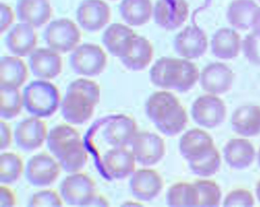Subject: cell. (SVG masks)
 Here are the masks:
<instances>
[{"label": "cell", "mask_w": 260, "mask_h": 207, "mask_svg": "<svg viewBox=\"0 0 260 207\" xmlns=\"http://www.w3.org/2000/svg\"><path fill=\"white\" fill-rule=\"evenodd\" d=\"M46 142L50 153L66 172H80L85 166L88 153L80 133L73 125L67 122L54 126L48 131Z\"/></svg>", "instance_id": "6da1fadb"}, {"label": "cell", "mask_w": 260, "mask_h": 207, "mask_svg": "<svg viewBox=\"0 0 260 207\" xmlns=\"http://www.w3.org/2000/svg\"><path fill=\"white\" fill-rule=\"evenodd\" d=\"M100 98V87L95 81L85 78L72 81L61 101L63 118L72 125L86 123L93 116Z\"/></svg>", "instance_id": "7a4b0ae2"}, {"label": "cell", "mask_w": 260, "mask_h": 207, "mask_svg": "<svg viewBox=\"0 0 260 207\" xmlns=\"http://www.w3.org/2000/svg\"><path fill=\"white\" fill-rule=\"evenodd\" d=\"M200 73L197 65L189 60L162 57L151 67L149 77L157 87L185 93L194 86Z\"/></svg>", "instance_id": "3957f363"}, {"label": "cell", "mask_w": 260, "mask_h": 207, "mask_svg": "<svg viewBox=\"0 0 260 207\" xmlns=\"http://www.w3.org/2000/svg\"><path fill=\"white\" fill-rule=\"evenodd\" d=\"M22 93L23 107L31 116L48 118L60 106L59 90L49 80L38 79L31 81L25 87Z\"/></svg>", "instance_id": "277c9868"}, {"label": "cell", "mask_w": 260, "mask_h": 207, "mask_svg": "<svg viewBox=\"0 0 260 207\" xmlns=\"http://www.w3.org/2000/svg\"><path fill=\"white\" fill-rule=\"evenodd\" d=\"M43 36L48 48L61 54L71 52L79 46L82 34L75 22L67 18H61L47 24Z\"/></svg>", "instance_id": "5b68a950"}, {"label": "cell", "mask_w": 260, "mask_h": 207, "mask_svg": "<svg viewBox=\"0 0 260 207\" xmlns=\"http://www.w3.org/2000/svg\"><path fill=\"white\" fill-rule=\"evenodd\" d=\"M107 63V56L99 45L84 43L78 46L69 57V64L76 74L93 77L101 74Z\"/></svg>", "instance_id": "8992f818"}, {"label": "cell", "mask_w": 260, "mask_h": 207, "mask_svg": "<svg viewBox=\"0 0 260 207\" xmlns=\"http://www.w3.org/2000/svg\"><path fill=\"white\" fill-rule=\"evenodd\" d=\"M59 192L63 202L76 206H88L97 193L93 179L81 171L69 174L61 182Z\"/></svg>", "instance_id": "52a82bcc"}, {"label": "cell", "mask_w": 260, "mask_h": 207, "mask_svg": "<svg viewBox=\"0 0 260 207\" xmlns=\"http://www.w3.org/2000/svg\"><path fill=\"white\" fill-rule=\"evenodd\" d=\"M62 168L50 153L42 152L31 156L25 166L24 174L27 182L37 187H46L58 178Z\"/></svg>", "instance_id": "ba28073f"}, {"label": "cell", "mask_w": 260, "mask_h": 207, "mask_svg": "<svg viewBox=\"0 0 260 207\" xmlns=\"http://www.w3.org/2000/svg\"><path fill=\"white\" fill-rule=\"evenodd\" d=\"M190 113L198 125L206 129H213L224 122L227 108L224 102L218 95L207 93L193 101Z\"/></svg>", "instance_id": "9c48e42d"}, {"label": "cell", "mask_w": 260, "mask_h": 207, "mask_svg": "<svg viewBox=\"0 0 260 207\" xmlns=\"http://www.w3.org/2000/svg\"><path fill=\"white\" fill-rule=\"evenodd\" d=\"M130 145L136 162L146 167L158 163L166 153L164 139L149 131H138Z\"/></svg>", "instance_id": "30bf717a"}, {"label": "cell", "mask_w": 260, "mask_h": 207, "mask_svg": "<svg viewBox=\"0 0 260 207\" xmlns=\"http://www.w3.org/2000/svg\"><path fill=\"white\" fill-rule=\"evenodd\" d=\"M48 133L46 122L31 116L21 120L14 131V140L18 148L31 152L41 147L46 141Z\"/></svg>", "instance_id": "8fae6325"}, {"label": "cell", "mask_w": 260, "mask_h": 207, "mask_svg": "<svg viewBox=\"0 0 260 207\" xmlns=\"http://www.w3.org/2000/svg\"><path fill=\"white\" fill-rule=\"evenodd\" d=\"M234 80L235 73L226 64L214 62L203 68L199 80L202 89L207 93L219 95L229 92Z\"/></svg>", "instance_id": "7c38bea8"}, {"label": "cell", "mask_w": 260, "mask_h": 207, "mask_svg": "<svg viewBox=\"0 0 260 207\" xmlns=\"http://www.w3.org/2000/svg\"><path fill=\"white\" fill-rule=\"evenodd\" d=\"M111 17V8L104 0H83L76 12L78 25L90 32L103 29L109 22Z\"/></svg>", "instance_id": "4fadbf2b"}, {"label": "cell", "mask_w": 260, "mask_h": 207, "mask_svg": "<svg viewBox=\"0 0 260 207\" xmlns=\"http://www.w3.org/2000/svg\"><path fill=\"white\" fill-rule=\"evenodd\" d=\"M208 37L205 31L196 25L184 27L176 35L174 47L181 57L188 60L198 59L206 52Z\"/></svg>", "instance_id": "5bb4252c"}, {"label": "cell", "mask_w": 260, "mask_h": 207, "mask_svg": "<svg viewBox=\"0 0 260 207\" xmlns=\"http://www.w3.org/2000/svg\"><path fill=\"white\" fill-rule=\"evenodd\" d=\"M129 187L138 200L148 202L157 197L164 187V180L155 170L143 168L135 170L130 176Z\"/></svg>", "instance_id": "9a60e30c"}, {"label": "cell", "mask_w": 260, "mask_h": 207, "mask_svg": "<svg viewBox=\"0 0 260 207\" xmlns=\"http://www.w3.org/2000/svg\"><path fill=\"white\" fill-rule=\"evenodd\" d=\"M153 15L158 26L167 30H174L187 19L188 5L185 0H158Z\"/></svg>", "instance_id": "2e32d148"}, {"label": "cell", "mask_w": 260, "mask_h": 207, "mask_svg": "<svg viewBox=\"0 0 260 207\" xmlns=\"http://www.w3.org/2000/svg\"><path fill=\"white\" fill-rule=\"evenodd\" d=\"M138 132L135 120L131 117L119 114L110 119L102 132L105 142L112 147L130 145Z\"/></svg>", "instance_id": "e0dca14e"}, {"label": "cell", "mask_w": 260, "mask_h": 207, "mask_svg": "<svg viewBox=\"0 0 260 207\" xmlns=\"http://www.w3.org/2000/svg\"><path fill=\"white\" fill-rule=\"evenodd\" d=\"M136 161L131 150L126 147H112L103 155L102 166L105 173L113 180L130 177L135 171Z\"/></svg>", "instance_id": "ac0fdd59"}, {"label": "cell", "mask_w": 260, "mask_h": 207, "mask_svg": "<svg viewBox=\"0 0 260 207\" xmlns=\"http://www.w3.org/2000/svg\"><path fill=\"white\" fill-rule=\"evenodd\" d=\"M28 64L34 76L46 80L57 77L63 65L60 54L48 47L36 48L29 56Z\"/></svg>", "instance_id": "d6986e66"}, {"label": "cell", "mask_w": 260, "mask_h": 207, "mask_svg": "<svg viewBox=\"0 0 260 207\" xmlns=\"http://www.w3.org/2000/svg\"><path fill=\"white\" fill-rule=\"evenodd\" d=\"M137 35L127 25L114 23L105 30L102 41L110 54L121 59L127 55L132 50Z\"/></svg>", "instance_id": "ffe728a7"}, {"label": "cell", "mask_w": 260, "mask_h": 207, "mask_svg": "<svg viewBox=\"0 0 260 207\" xmlns=\"http://www.w3.org/2000/svg\"><path fill=\"white\" fill-rule=\"evenodd\" d=\"M5 44L13 55L21 58L29 56L37 45L35 28L20 22L9 30L5 36Z\"/></svg>", "instance_id": "44dd1931"}, {"label": "cell", "mask_w": 260, "mask_h": 207, "mask_svg": "<svg viewBox=\"0 0 260 207\" xmlns=\"http://www.w3.org/2000/svg\"><path fill=\"white\" fill-rule=\"evenodd\" d=\"M215 146L212 137L206 131L192 128L181 136L178 147L180 155L188 162L199 158Z\"/></svg>", "instance_id": "7402d4cb"}, {"label": "cell", "mask_w": 260, "mask_h": 207, "mask_svg": "<svg viewBox=\"0 0 260 207\" xmlns=\"http://www.w3.org/2000/svg\"><path fill=\"white\" fill-rule=\"evenodd\" d=\"M15 13L20 22L37 28L50 21L52 8L49 0H18Z\"/></svg>", "instance_id": "603a6c76"}, {"label": "cell", "mask_w": 260, "mask_h": 207, "mask_svg": "<svg viewBox=\"0 0 260 207\" xmlns=\"http://www.w3.org/2000/svg\"><path fill=\"white\" fill-rule=\"evenodd\" d=\"M233 130L244 138L260 135V106L244 104L237 107L231 118Z\"/></svg>", "instance_id": "cb8c5ba5"}, {"label": "cell", "mask_w": 260, "mask_h": 207, "mask_svg": "<svg viewBox=\"0 0 260 207\" xmlns=\"http://www.w3.org/2000/svg\"><path fill=\"white\" fill-rule=\"evenodd\" d=\"M256 154L252 143L244 137L230 139L223 149L225 162L235 170H243L250 167L255 159Z\"/></svg>", "instance_id": "d4e9b609"}, {"label": "cell", "mask_w": 260, "mask_h": 207, "mask_svg": "<svg viewBox=\"0 0 260 207\" xmlns=\"http://www.w3.org/2000/svg\"><path fill=\"white\" fill-rule=\"evenodd\" d=\"M242 39L234 28L221 27L213 34L211 41L213 55L221 60H231L238 57L242 51Z\"/></svg>", "instance_id": "484cf974"}, {"label": "cell", "mask_w": 260, "mask_h": 207, "mask_svg": "<svg viewBox=\"0 0 260 207\" xmlns=\"http://www.w3.org/2000/svg\"><path fill=\"white\" fill-rule=\"evenodd\" d=\"M27 65L21 57L3 56L0 59V88H19L28 77Z\"/></svg>", "instance_id": "4316f807"}, {"label": "cell", "mask_w": 260, "mask_h": 207, "mask_svg": "<svg viewBox=\"0 0 260 207\" xmlns=\"http://www.w3.org/2000/svg\"><path fill=\"white\" fill-rule=\"evenodd\" d=\"M180 104L179 100L173 93L165 90L157 91L152 93L146 102V114L155 125Z\"/></svg>", "instance_id": "83f0119b"}, {"label": "cell", "mask_w": 260, "mask_h": 207, "mask_svg": "<svg viewBox=\"0 0 260 207\" xmlns=\"http://www.w3.org/2000/svg\"><path fill=\"white\" fill-rule=\"evenodd\" d=\"M119 9L122 19L133 26L146 24L150 21L153 13L151 0H122Z\"/></svg>", "instance_id": "f1b7e54d"}, {"label": "cell", "mask_w": 260, "mask_h": 207, "mask_svg": "<svg viewBox=\"0 0 260 207\" xmlns=\"http://www.w3.org/2000/svg\"><path fill=\"white\" fill-rule=\"evenodd\" d=\"M153 56V48L151 42L144 36L137 35L131 52L120 60L127 69L139 71L150 64Z\"/></svg>", "instance_id": "f546056e"}, {"label": "cell", "mask_w": 260, "mask_h": 207, "mask_svg": "<svg viewBox=\"0 0 260 207\" xmlns=\"http://www.w3.org/2000/svg\"><path fill=\"white\" fill-rule=\"evenodd\" d=\"M258 7L254 0H233L226 13L228 22L236 29L247 30L251 28L253 17Z\"/></svg>", "instance_id": "4dcf8cb0"}, {"label": "cell", "mask_w": 260, "mask_h": 207, "mask_svg": "<svg viewBox=\"0 0 260 207\" xmlns=\"http://www.w3.org/2000/svg\"><path fill=\"white\" fill-rule=\"evenodd\" d=\"M166 203L170 206H198V195L193 183L179 182L168 189Z\"/></svg>", "instance_id": "1f68e13d"}, {"label": "cell", "mask_w": 260, "mask_h": 207, "mask_svg": "<svg viewBox=\"0 0 260 207\" xmlns=\"http://www.w3.org/2000/svg\"><path fill=\"white\" fill-rule=\"evenodd\" d=\"M25 166L21 157L12 152H4L0 156V182L1 184H13L24 172Z\"/></svg>", "instance_id": "d6a6232c"}, {"label": "cell", "mask_w": 260, "mask_h": 207, "mask_svg": "<svg viewBox=\"0 0 260 207\" xmlns=\"http://www.w3.org/2000/svg\"><path fill=\"white\" fill-rule=\"evenodd\" d=\"M221 155L216 146L199 158L188 162L191 172L202 178H208L215 175L219 170Z\"/></svg>", "instance_id": "836d02e7"}, {"label": "cell", "mask_w": 260, "mask_h": 207, "mask_svg": "<svg viewBox=\"0 0 260 207\" xmlns=\"http://www.w3.org/2000/svg\"><path fill=\"white\" fill-rule=\"evenodd\" d=\"M186 109L180 104L154 126L157 130L168 137H174L181 133L188 122Z\"/></svg>", "instance_id": "e575fe53"}, {"label": "cell", "mask_w": 260, "mask_h": 207, "mask_svg": "<svg viewBox=\"0 0 260 207\" xmlns=\"http://www.w3.org/2000/svg\"><path fill=\"white\" fill-rule=\"evenodd\" d=\"M23 107L19 89L0 88V116L7 120L16 117Z\"/></svg>", "instance_id": "d590c367"}, {"label": "cell", "mask_w": 260, "mask_h": 207, "mask_svg": "<svg viewBox=\"0 0 260 207\" xmlns=\"http://www.w3.org/2000/svg\"><path fill=\"white\" fill-rule=\"evenodd\" d=\"M198 195V206H216L221 202L222 192L214 181L206 179L193 182Z\"/></svg>", "instance_id": "8d00e7d4"}, {"label": "cell", "mask_w": 260, "mask_h": 207, "mask_svg": "<svg viewBox=\"0 0 260 207\" xmlns=\"http://www.w3.org/2000/svg\"><path fill=\"white\" fill-rule=\"evenodd\" d=\"M63 201L59 192L52 188H46L34 193L30 197L29 206H60Z\"/></svg>", "instance_id": "74e56055"}, {"label": "cell", "mask_w": 260, "mask_h": 207, "mask_svg": "<svg viewBox=\"0 0 260 207\" xmlns=\"http://www.w3.org/2000/svg\"><path fill=\"white\" fill-rule=\"evenodd\" d=\"M242 51L247 61L260 66V34L252 31L242 40Z\"/></svg>", "instance_id": "f35d334b"}, {"label": "cell", "mask_w": 260, "mask_h": 207, "mask_svg": "<svg viewBox=\"0 0 260 207\" xmlns=\"http://www.w3.org/2000/svg\"><path fill=\"white\" fill-rule=\"evenodd\" d=\"M254 203V198L251 191L244 188H237L230 191L223 201V205L225 206H252Z\"/></svg>", "instance_id": "ab89813d"}, {"label": "cell", "mask_w": 260, "mask_h": 207, "mask_svg": "<svg viewBox=\"0 0 260 207\" xmlns=\"http://www.w3.org/2000/svg\"><path fill=\"white\" fill-rule=\"evenodd\" d=\"M15 13L10 6L5 3L0 4V32L2 34L12 25Z\"/></svg>", "instance_id": "60d3db41"}, {"label": "cell", "mask_w": 260, "mask_h": 207, "mask_svg": "<svg viewBox=\"0 0 260 207\" xmlns=\"http://www.w3.org/2000/svg\"><path fill=\"white\" fill-rule=\"evenodd\" d=\"M14 139V132L6 120H0V150H5L10 147Z\"/></svg>", "instance_id": "b9f144b4"}, {"label": "cell", "mask_w": 260, "mask_h": 207, "mask_svg": "<svg viewBox=\"0 0 260 207\" xmlns=\"http://www.w3.org/2000/svg\"><path fill=\"white\" fill-rule=\"evenodd\" d=\"M17 201V196L14 190L9 187V185L1 184L0 187V206H15Z\"/></svg>", "instance_id": "7bdbcfd3"}, {"label": "cell", "mask_w": 260, "mask_h": 207, "mask_svg": "<svg viewBox=\"0 0 260 207\" xmlns=\"http://www.w3.org/2000/svg\"><path fill=\"white\" fill-rule=\"evenodd\" d=\"M107 199L101 194L98 193L93 197L88 206H109Z\"/></svg>", "instance_id": "ee69618b"}, {"label": "cell", "mask_w": 260, "mask_h": 207, "mask_svg": "<svg viewBox=\"0 0 260 207\" xmlns=\"http://www.w3.org/2000/svg\"><path fill=\"white\" fill-rule=\"evenodd\" d=\"M251 29L252 31L260 34V7L258 6L256 10L252 21Z\"/></svg>", "instance_id": "f6af8a7d"}, {"label": "cell", "mask_w": 260, "mask_h": 207, "mask_svg": "<svg viewBox=\"0 0 260 207\" xmlns=\"http://www.w3.org/2000/svg\"><path fill=\"white\" fill-rule=\"evenodd\" d=\"M255 194L257 200L260 202V180L257 182L255 186Z\"/></svg>", "instance_id": "bcb514c9"}, {"label": "cell", "mask_w": 260, "mask_h": 207, "mask_svg": "<svg viewBox=\"0 0 260 207\" xmlns=\"http://www.w3.org/2000/svg\"><path fill=\"white\" fill-rule=\"evenodd\" d=\"M257 157L258 165L260 167V147H259L258 151H257Z\"/></svg>", "instance_id": "7dc6e473"}, {"label": "cell", "mask_w": 260, "mask_h": 207, "mask_svg": "<svg viewBox=\"0 0 260 207\" xmlns=\"http://www.w3.org/2000/svg\"><path fill=\"white\" fill-rule=\"evenodd\" d=\"M257 1L260 2V0H257Z\"/></svg>", "instance_id": "c3c4849f"}, {"label": "cell", "mask_w": 260, "mask_h": 207, "mask_svg": "<svg viewBox=\"0 0 260 207\" xmlns=\"http://www.w3.org/2000/svg\"><path fill=\"white\" fill-rule=\"evenodd\" d=\"M111 1H115V0H111Z\"/></svg>", "instance_id": "681fc988"}]
</instances>
